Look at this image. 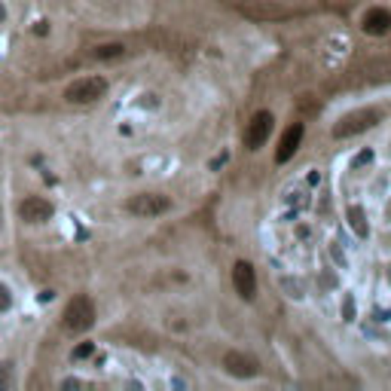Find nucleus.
Segmentation results:
<instances>
[{
	"mask_svg": "<svg viewBox=\"0 0 391 391\" xmlns=\"http://www.w3.org/2000/svg\"><path fill=\"white\" fill-rule=\"evenodd\" d=\"M354 312H358L354 309V297L345 294L343 297V321H354Z\"/></svg>",
	"mask_w": 391,
	"mask_h": 391,
	"instance_id": "obj_14",
	"label": "nucleus"
},
{
	"mask_svg": "<svg viewBox=\"0 0 391 391\" xmlns=\"http://www.w3.org/2000/svg\"><path fill=\"white\" fill-rule=\"evenodd\" d=\"M275 129V117L269 110H257L251 117V123H248V129H245V147L251 153H257L263 144L269 141V134H272Z\"/></svg>",
	"mask_w": 391,
	"mask_h": 391,
	"instance_id": "obj_6",
	"label": "nucleus"
},
{
	"mask_svg": "<svg viewBox=\"0 0 391 391\" xmlns=\"http://www.w3.org/2000/svg\"><path fill=\"white\" fill-rule=\"evenodd\" d=\"M303 138H305V126L303 123H294V126H288L281 134V141H279V147H275V162L279 166H284V162H290L297 156V150H300V144H303Z\"/></svg>",
	"mask_w": 391,
	"mask_h": 391,
	"instance_id": "obj_8",
	"label": "nucleus"
},
{
	"mask_svg": "<svg viewBox=\"0 0 391 391\" xmlns=\"http://www.w3.org/2000/svg\"><path fill=\"white\" fill-rule=\"evenodd\" d=\"M370 159H373V153H370V150H364V153H361V156H358V159H354V162H352V166H354V168H358V166H364V162H370Z\"/></svg>",
	"mask_w": 391,
	"mask_h": 391,
	"instance_id": "obj_17",
	"label": "nucleus"
},
{
	"mask_svg": "<svg viewBox=\"0 0 391 391\" xmlns=\"http://www.w3.org/2000/svg\"><path fill=\"white\" fill-rule=\"evenodd\" d=\"M16 217L28 226H46L55 217V205L43 196H25L16 205Z\"/></svg>",
	"mask_w": 391,
	"mask_h": 391,
	"instance_id": "obj_4",
	"label": "nucleus"
},
{
	"mask_svg": "<svg viewBox=\"0 0 391 391\" xmlns=\"http://www.w3.org/2000/svg\"><path fill=\"white\" fill-rule=\"evenodd\" d=\"M388 281H391V266H388Z\"/></svg>",
	"mask_w": 391,
	"mask_h": 391,
	"instance_id": "obj_20",
	"label": "nucleus"
},
{
	"mask_svg": "<svg viewBox=\"0 0 391 391\" xmlns=\"http://www.w3.org/2000/svg\"><path fill=\"white\" fill-rule=\"evenodd\" d=\"M361 28H364V34H370V37H385L391 31V12L385 6H370L364 12V19H361Z\"/></svg>",
	"mask_w": 391,
	"mask_h": 391,
	"instance_id": "obj_10",
	"label": "nucleus"
},
{
	"mask_svg": "<svg viewBox=\"0 0 391 391\" xmlns=\"http://www.w3.org/2000/svg\"><path fill=\"white\" fill-rule=\"evenodd\" d=\"M232 288L245 303L257 300V269H254L251 260H236L232 266Z\"/></svg>",
	"mask_w": 391,
	"mask_h": 391,
	"instance_id": "obj_7",
	"label": "nucleus"
},
{
	"mask_svg": "<svg viewBox=\"0 0 391 391\" xmlns=\"http://www.w3.org/2000/svg\"><path fill=\"white\" fill-rule=\"evenodd\" d=\"M95 59H119V55H126V46L123 43H104V46H95Z\"/></svg>",
	"mask_w": 391,
	"mask_h": 391,
	"instance_id": "obj_12",
	"label": "nucleus"
},
{
	"mask_svg": "<svg viewBox=\"0 0 391 391\" xmlns=\"http://www.w3.org/2000/svg\"><path fill=\"white\" fill-rule=\"evenodd\" d=\"M379 119V113L376 110H358V113H348V117H343L337 123V129H333V134L337 138H348V134H354V132H364L370 129V126Z\"/></svg>",
	"mask_w": 391,
	"mask_h": 391,
	"instance_id": "obj_9",
	"label": "nucleus"
},
{
	"mask_svg": "<svg viewBox=\"0 0 391 391\" xmlns=\"http://www.w3.org/2000/svg\"><path fill=\"white\" fill-rule=\"evenodd\" d=\"M345 220H348V230H352L358 239H367L370 236V223H367V214H364V208H361V205H348Z\"/></svg>",
	"mask_w": 391,
	"mask_h": 391,
	"instance_id": "obj_11",
	"label": "nucleus"
},
{
	"mask_svg": "<svg viewBox=\"0 0 391 391\" xmlns=\"http://www.w3.org/2000/svg\"><path fill=\"white\" fill-rule=\"evenodd\" d=\"M95 318H98V309L89 294H77L74 300L65 305V312H61V324H65V330H70V333L92 330V327H95Z\"/></svg>",
	"mask_w": 391,
	"mask_h": 391,
	"instance_id": "obj_1",
	"label": "nucleus"
},
{
	"mask_svg": "<svg viewBox=\"0 0 391 391\" xmlns=\"http://www.w3.org/2000/svg\"><path fill=\"white\" fill-rule=\"evenodd\" d=\"M172 208H174L172 196L153 193V190H144V193H134V196L126 199V211H129L132 217H141V220H156V217L168 214Z\"/></svg>",
	"mask_w": 391,
	"mask_h": 391,
	"instance_id": "obj_2",
	"label": "nucleus"
},
{
	"mask_svg": "<svg viewBox=\"0 0 391 391\" xmlns=\"http://www.w3.org/2000/svg\"><path fill=\"white\" fill-rule=\"evenodd\" d=\"M220 367H223V373L232 376V379H254V376H260V361L248 352H239V348L226 352Z\"/></svg>",
	"mask_w": 391,
	"mask_h": 391,
	"instance_id": "obj_5",
	"label": "nucleus"
},
{
	"mask_svg": "<svg viewBox=\"0 0 391 391\" xmlns=\"http://www.w3.org/2000/svg\"><path fill=\"white\" fill-rule=\"evenodd\" d=\"M16 379L10 376V364H0V388H12Z\"/></svg>",
	"mask_w": 391,
	"mask_h": 391,
	"instance_id": "obj_15",
	"label": "nucleus"
},
{
	"mask_svg": "<svg viewBox=\"0 0 391 391\" xmlns=\"http://www.w3.org/2000/svg\"><path fill=\"white\" fill-rule=\"evenodd\" d=\"M3 226H6V211H3V205H0V232H3Z\"/></svg>",
	"mask_w": 391,
	"mask_h": 391,
	"instance_id": "obj_19",
	"label": "nucleus"
},
{
	"mask_svg": "<svg viewBox=\"0 0 391 391\" xmlns=\"http://www.w3.org/2000/svg\"><path fill=\"white\" fill-rule=\"evenodd\" d=\"M92 352H95V343H83L80 348H74V361H80V358H89Z\"/></svg>",
	"mask_w": 391,
	"mask_h": 391,
	"instance_id": "obj_16",
	"label": "nucleus"
},
{
	"mask_svg": "<svg viewBox=\"0 0 391 391\" xmlns=\"http://www.w3.org/2000/svg\"><path fill=\"white\" fill-rule=\"evenodd\" d=\"M12 305H16V294H12V288L6 281H0V315H6Z\"/></svg>",
	"mask_w": 391,
	"mask_h": 391,
	"instance_id": "obj_13",
	"label": "nucleus"
},
{
	"mask_svg": "<svg viewBox=\"0 0 391 391\" xmlns=\"http://www.w3.org/2000/svg\"><path fill=\"white\" fill-rule=\"evenodd\" d=\"M108 92H110L108 77H98V74L95 77H80V80H74L65 89V101L77 104V108H86V104H98Z\"/></svg>",
	"mask_w": 391,
	"mask_h": 391,
	"instance_id": "obj_3",
	"label": "nucleus"
},
{
	"mask_svg": "<svg viewBox=\"0 0 391 391\" xmlns=\"http://www.w3.org/2000/svg\"><path fill=\"white\" fill-rule=\"evenodd\" d=\"M6 16H10V12H6V3H3V0H0V25L6 22Z\"/></svg>",
	"mask_w": 391,
	"mask_h": 391,
	"instance_id": "obj_18",
	"label": "nucleus"
}]
</instances>
